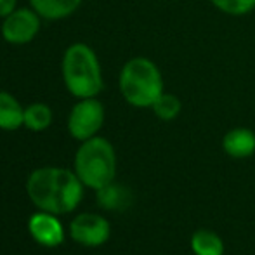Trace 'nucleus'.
Returning <instances> with one entry per match:
<instances>
[{
  "mask_svg": "<svg viewBox=\"0 0 255 255\" xmlns=\"http://www.w3.org/2000/svg\"><path fill=\"white\" fill-rule=\"evenodd\" d=\"M26 193L38 210L61 215L78 207L84 196V184L71 170L59 167H42L30 174Z\"/></svg>",
  "mask_w": 255,
  "mask_h": 255,
  "instance_id": "nucleus-1",
  "label": "nucleus"
},
{
  "mask_svg": "<svg viewBox=\"0 0 255 255\" xmlns=\"http://www.w3.org/2000/svg\"><path fill=\"white\" fill-rule=\"evenodd\" d=\"M120 92L130 106L151 108L165 92L160 68L149 57H132L120 71Z\"/></svg>",
  "mask_w": 255,
  "mask_h": 255,
  "instance_id": "nucleus-2",
  "label": "nucleus"
},
{
  "mask_svg": "<svg viewBox=\"0 0 255 255\" xmlns=\"http://www.w3.org/2000/svg\"><path fill=\"white\" fill-rule=\"evenodd\" d=\"M63 78L75 98H96L103 91V73L98 56L89 45L73 44L63 57Z\"/></svg>",
  "mask_w": 255,
  "mask_h": 255,
  "instance_id": "nucleus-3",
  "label": "nucleus"
},
{
  "mask_svg": "<svg viewBox=\"0 0 255 255\" xmlns=\"http://www.w3.org/2000/svg\"><path fill=\"white\" fill-rule=\"evenodd\" d=\"M75 174L82 184L96 191L113 182L117 174V154L111 142L98 135L84 141L75 154Z\"/></svg>",
  "mask_w": 255,
  "mask_h": 255,
  "instance_id": "nucleus-4",
  "label": "nucleus"
},
{
  "mask_svg": "<svg viewBox=\"0 0 255 255\" xmlns=\"http://www.w3.org/2000/svg\"><path fill=\"white\" fill-rule=\"evenodd\" d=\"M103 124L104 106L96 98H87L73 106L68 118V130L78 141H87L101 130Z\"/></svg>",
  "mask_w": 255,
  "mask_h": 255,
  "instance_id": "nucleus-5",
  "label": "nucleus"
},
{
  "mask_svg": "<svg viewBox=\"0 0 255 255\" xmlns=\"http://www.w3.org/2000/svg\"><path fill=\"white\" fill-rule=\"evenodd\" d=\"M111 226L104 217L98 214H80L71 221L70 236L82 247L96 249L110 240Z\"/></svg>",
  "mask_w": 255,
  "mask_h": 255,
  "instance_id": "nucleus-6",
  "label": "nucleus"
},
{
  "mask_svg": "<svg viewBox=\"0 0 255 255\" xmlns=\"http://www.w3.org/2000/svg\"><path fill=\"white\" fill-rule=\"evenodd\" d=\"M38 28H40V21L35 10H12L9 16L3 17L2 37L9 44H28L38 33Z\"/></svg>",
  "mask_w": 255,
  "mask_h": 255,
  "instance_id": "nucleus-7",
  "label": "nucleus"
},
{
  "mask_svg": "<svg viewBox=\"0 0 255 255\" xmlns=\"http://www.w3.org/2000/svg\"><path fill=\"white\" fill-rule=\"evenodd\" d=\"M28 231H30L31 238L42 247L54 249L59 247L64 242V229L56 214L51 212H37L30 217L28 221Z\"/></svg>",
  "mask_w": 255,
  "mask_h": 255,
  "instance_id": "nucleus-8",
  "label": "nucleus"
},
{
  "mask_svg": "<svg viewBox=\"0 0 255 255\" xmlns=\"http://www.w3.org/2000/svg\"><path fill=\"white\" fill-rule=\"evenodd\" d=\"M222 149L231 158H249L255 153V132L247 127H235L222 137Z\"/></svg>",
  "mask_w": 255,
  "mask_h": 255,
  "instance_id": "nucleus-9",
  "label": "nucleus"
},
{
  "mask_svg": "<svg viewBox=\"0 0 255 255\" xmlns=\"http://www.w3.org/2000/svg\"><path fill=\"white\" fill-rule=\"evenodd\" d=\"M21 125H24V110L16 98L0 91V128L16 130Z\"/></svg>",
  "mask_w": 255,
  "mask_h": 255,
  "instance_id": "nucleus-10",
  "label": "nucleus"
},
{
  "mask_svg": "<svg viewBox=\"0 0 255 255\" xmlns=\"http://www.w3.org/2000/svg\"><path fill=\"white\" fill-rule=\"evenodd\" d=\"M82 0H31L35 12L45 19H63L80 7Z\"/></svg>",
  "mask_w": 255,
  "mask_h": 255,
  "instance_id": "nucleus-11",
  "label": "nucleus"
},
{
  "mask_svg": "<svg viewBox=\"0 0 255 255\" xmlns=\"http://www.w3.org/2000/svg\"><path fill=\"white\" fill-rule=\"evenodd\" d=\"M191 250L195 255H224V242L210 229H198L191 236Z\"/></svg>",
  "mask_w": 255,
  "mask_h": 255,
  "instance_id": "nucleus-12",
  "label": "nucleus"
},
{
  "mask_svg": "<svg viewBox=\"0 0 255 255\" xmlns=\"http://www.w3.org/2000/svg\"><path fill=\"white\" fill-rule=\"evenodd\" d=\"M98 202L106 210H118V208L127 207L130 202V195L124 186L110 182L104 188L98 189Z\"/></svg>",
  "mask_w": 255,
  "mask_h": 255,
  "instance_id": "nucleus-13",
  "label": "nucleus"
},
{
  "mask_svg": "<svg viewBox=\"0 0 255 255\" xmlns=\"http://www.w3.org/2000/svg\"><path fill=\"white\" fill-rule=\"evenodd\" d=\"M52 124V110L44 103H35L24 110V127L33 132H42Z\"/></svg>",
  "mask_w": 255,
  "mask_h": 255,
  "instance_id": "nucleus-14",
  "label": "nucleus"
},
{
  "mask_svg": "<svg viewBox=\"0 0 255 255\" xmlns=\"http://www.w3.org/2000/svg\"><path fill=\"white\" fill-rule=\"evenodd\" d=\"M151 110L156 118H160V120H163V122H172L181 115L182 101L179 99V96L170 94V92H163V94L154 101Z\"/></svg>",
  "mask_w": 255,
  "mask_h": 255,
  "instance_id": "nucleus-15",
  "label": "nucleus"
},
{
  "mask_svg": "<svg viewBox=\"0 0 255 255\" xmlns=\"http://www.w3.org/2000/svg\"><path fill=\"white\" fill-rule=\"evenodd\" d=\"M212 5L228 16H247L255 10V0H208Z\"/></svg>",
  "mask_w": 255,
  "mask_h": 255,
  "instance_id": "nucleus-16",
  "label": "nucleus"
},
{
  "mask_svg": "<svg viewBox=\"0 0 255 255\" xmlns=\"http://www.w3.org/2000/svg\"><path fill=\"white\" fill-rule=\"evenodd\" d=\"M14 5H16V0H0V17L9 16L14 10Z\"/></svg>",
  "mask_w": 255,
  "mask_h": 255,
  "instance_id": "nucleus-17",
  "label": "nucleus"
}]
</instances>
